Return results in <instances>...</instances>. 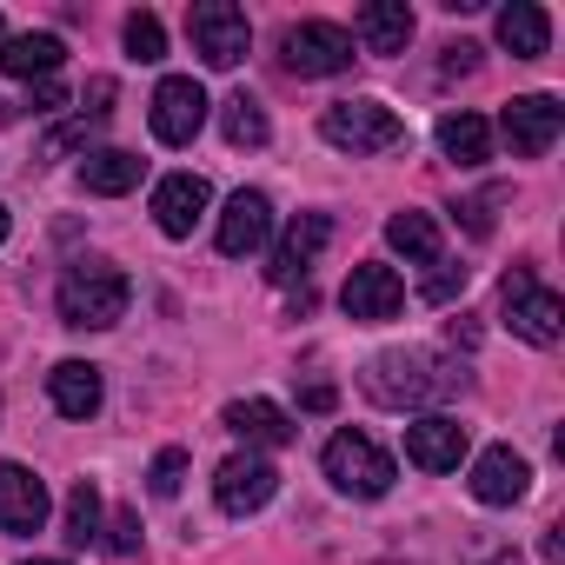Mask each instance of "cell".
I'll return each instance as SVG.
<instances>
[{"instance_id": "cell-32", "label": "cell", "mask_w": 565, "mask_h": 565, "mask_svg": "<svg viewBox=\"0 0 565 565\" xmlns=\"http://www.w3.org/2000/svg\"><path fill=\"white\" fill-rule=\"evenodd\" d=\"M114 552H140V512H114Z\"/></svg>"}, {"instance_id": "cell-5", "label": "cell", "mask_w": 565, "mask_h": 565, "mask_svg": "<svg viewBox=\"0 0 565 565\" xmlns=\"http://www.w3.org/2000/svg\"><path fill=\"white\" fill-rule=\"evenodd\" d=\"M505 327L525 347H558V333H565V300L545 287L532 266H512L505 273Z\"/></svg>"}, {"instance_id": "cell-29", "label": "cell", "mask_w": 565, "mask_h": 565, "mask_svg": "<svg viewBox=\"0 0 565 565\" xmlns=\"http://www.w3.org/2000/svg\"><path fill=\"white\" fill-rule=\"evenodd\" d=\"M180 486H186V452H180V446L153 452V466H147V492H153V499H180Z\"/></svg>"}, {"instance_id": "cell-20", "label": "cell", "mask_w": 565, "mask_h": 565, "mask_svg": "<svg viewBox=\"0 0 565 565\" xmlns=\"http://www.w3.org/2000/svg\"><path fill=\"white\" fill-rule=\"evenodd\" d=\"M353 34L366 54H406L413 41V8L406 0H366V8L353 14Z\"/></svg>"}, {"instance_id": "cell-11", "label": "cell", "mask_w": 565, "mask_h": 565, "mask_svg": "<svg viewBox=\"0 0 565 565\" xmlns=\"http://www.w3.org/2000/svg\"><path fill=\"white\" fill-rule=\"evenodd\" d=\"M499 127H505V140H512L519 160H539V153L558 147V134H565V107H558L552 94H519V100L505 107Z\"/></svg>"}, {"instance_id": "cell-3", "label": "cell", "mask_w": 565, "mask_h": 565, "mask_svg": "<svg viewBox=\"0 0 565 565\" xmlns=\"http://www.w3.org/2000/svg\"><path fill=\"white\" fill-rule=\"evenodd\" d=\"M446 386H452V373H439L433 353H380V360L366 366V393H373L380 406H393V413L426 406V399H439Z\"/></svg>"}, {"instance_id": "cell-36", "label": "cell", "mask_w": 565, "mask_h": 565, "mask_svg": "<svg viewBox=\"0 0 565 565\" xmlns=\"http://www.w3.org/2000/svg\"><path fill=\"white\" fill-rule=\"evenodd\" d=\"M486 565H525V558H519V552H499V558H486Z\"/></svg>"}, {"instance_id": "cell-6", "label": "cell", "mask_w": 565, "mask_h": 565, "mask_svg": "<svg viewBox=\"0 0 565 565\" xmlns=\"http://www.w3.org/2000/svg\"><path fill=\"white\" fill-rule=\"evenodd\" d=\"M186 34H193V54L206 67H239L246 47H253V28H246V14L233 8V0H200V8L186 14Z\"/></svg>"}, {"instance_id": "cell-1", "label": "cell", "mask_w": 565, "mask_h": 565, "mask_svg": "<svg viewBox=\"0 0 565 565\" xmlns=\"http://www.w3.org/2000/svg\"><path fill=\"white\" fill-rule=\"evenodd\" d=\"M127 300H134V279H127L120 266H74V273L61 279V294H54L61 320L81 327V333L120 327V320H127Z\"/></svg>"}, {"instance_id": "cell-26", "label": "cell", "mask_w": 565, "mask_h": 565, "mask_svg": "<svg viewBox=\"0 0 565 565\" xmlns=\"http://www.w3.org/2000/svg\"><path fill=\"white\" fill-rule=\"evenodd\" d=\"M220 127H226L233 147H266V134H273V127H266V107H259L253 94H233L226 114H220Z\"/></svg>"}, {"instance_id": "cell-24", "label": "cell", "mask_w": 565, "mask_h": 565, "mask_svg": "<svg viewBox=\"0 0 565 565\" xmlns=\"http://www.w3.org/2000/svg\"><path fill=\"white\" fill-rule=\"evenodd\" d=\"M439 153L459 160V167H486L492 160V127L479 114H446L439 120Z\"/></svg>"}, {"instance_id": "cell-30", "label": "cell", "mask_w": 565, "mask_h": 565, "mask_svg": "<svg viewBox=\"0 0 565 565\" xmlns=\"http://www.w3.org/2000/svg\"><path fill=\"white\" fill-rule=\"evenodd\" d=\"M433 307H446L452 294H466V266H452V259H433V273H426V287H419Z\"/></svg>"}, {"instance_id": "cell-13", "label": "cell", "mask_w": 565, "mask_h": 565, "mask_svg": "<svg viewBox=\"0 0 565 565\" xmlns=\"http://www.w3.org/2000/svg\"><path fill=\"white\" fill-rule=\"evenodd\" d=\"M206 206H213V186L200 173H167L153 186V226L167 239H193V226L206 220Z\"/></svg>"}, {"instance_id": "cell-16", "label": "cell", "mask_w": 565, "mask_h": 565, "mask_svg": "<svg viewBox=\"0 0 565 565\" xmlns=\"http://www.w3.org/2000/svg\"><path fill=\"white\" fill-rule=\"evenodd\" d=\"M466 426L459 419H446V413H426V419H413L406 426V459L419 466V472H459V459H466Z\"/></svg>"}, {"instance_id": "cell-33", "label": "cell", "mask_w": 565, "mask_h": 565, "mask_svg": "<svg viewBox=\"0 0 565 565\" xmlns=\"http://www.w3.org/2000/svg\"><path fill=\"white\" fill-rule=\"evenodd\" d=\"M28 107H34V114H61V107H67V87H61V81H34V100H28Z\"/></svg>"}, {"instance_id": "cell-22", "label": "cell", "mask_w": 565, "mask_h": 565, "mask_svg": "<svg viewBox=\"0 0 565 565\" xmlns=\"http://www.w3.org/2000/svg\"><path fill=\"white\" fill-rule=\"evenodd\" d=\"M499 47L519 54V61H539L552 47V14L539 8V0H512V8H499Z\"/></svg>"}, {"instance_id": "cell-21", "label": "cell", "mask_w": 565, "mask_h": 565, "mask_svg": "<svg viewBox=\"0 0 565 565\" xmlns=\"http://www.w3.org/2000/svg\"><path fill=\"white\" fill-rule=\"evenodd\" d=\"M67 61V41L61 34H14L8 47H0V74H14V81H54Z\"/></svg>"}, {"instance_id": "cell-35", "label": "cell", "mask_w": 565, "mask_h": 565, "mask_svg": "<svg viewBox=\"0 0 565 565\" xmlns=\"http://www.w3.org/2000/svg\"><path fill=\"white\" fill-rule=\"evenodd\" d=\"M472 67H479V47H472V41L446 47V74H472Z\"/></svg>"}, {"instance_id": "cell-7", "label": "cell", "mask_w": 565, "mask_h": 565, "mask_svg": "<svg viewBox=\"0 0 565 565\" xmlns=\"http://www.w3.org/2000/svg\"><path fill=\"white\" fill-rule=\"evenodd\" d=\"M279 54H287V67L300 81H327V74H347L353 67V34L333 28V21H300V28H287Z\"/></svg>"}, {"instance_id": "cell-8", "label": "cell", "mask_w": 565, "mask_h": 565, "mask_svg": "<svg viewBox=\"0 0 565 565\" xmlns=\"http://www.w3.org/2000/svg\"><path fill=\"white\" fill-rule=\"evenodd\" d=\"M147 120H153V140H160V147H193V134L206 127V87H200L193 74H167V81L153 87Z\"/></svg>"}, {"instance_id": "cell-14", "label": "cell", "mask_w": 565, "mask_h": 565, "mask_svg": "<svg viewBox=\"0 0 565 565\" xmlns=\"http://www.w3.org/2000/svg\"><path fill=\"white\" fill-rule=\"evenodd\" d=\"M327 239H333V220H327V213H300L287 233H279V246H273V259H266V279H273V287H294V279H307V266L327 253Z\"/></svg>"}, {"instance_id": "cell-19", "label": "cell", "mask_w": 565, "mask_h": 565, "mask_svg": "<svg viewBox=\"0 0 565 565\" xmlns=\"http://www.w3.org/2000/svg\"><path fill=\"white\" fill-rule=\"evenodd\" d=\"M47 399H54L61 419H94L100 399H107V380H100V366H87V360H61V366L47 373Z\"/></svg>"}, {"instance_id": "cell-38", "label": "cell", "mask_w": 565, "mask_h": 565, "mask_svg": "<svg viewBox=\"0 0 565 565\" xmlns=\"http://www.w3.org/2000/svg\"><path fill=\"white\" fill-rule=\"evenodd\" d=\"M21 565H67V558H21Z\"/></svg>"}, {"instance_id": "cell-2", "label": "cell", "mask_w": 565, "mask_h": 565, "mask_svg": "<svg viewBox=\"0 0 565 565\" xmlns=\"http://www.w3.org/2000/svg\"><path fill=\"white\" fill-rule=\"evenodd\" d=\"M320 134H327V147H340V153H393V147H406V120L386 107V100H340V107H327L320 114Z\"/></svg>"}, {"instance_id": "cell-25", "label": "cell", "mask_w": 565, "mask_h": 565, "mask_svg": "<svg viewBox=\"0 0 565 565\" xmlns=\"http://www.w3.org/2000/svg\"><path fill=\"white\" fill-rule=\"evenodd\" d=\"M386 246H393V253H406V259H419V266H433V259H439V220L406 206V213H393V220H386Z\"/></svg>"}, {"instance_id": "cell-9", "label": "cell", "mask_w": 565, "mask_h": 565, "mask_svg": "<svg viewBox=\"0 0 565 565\" xmlns=\"http://www.w3.org/2000/svg\"><path fill=\"white\" fill-rule=\"evenodd\" d=\"M340 307H347V320H360V327H380V320H393V313L406 307V279H399L393 266L366 259V266H353V273H347Z\"/></svg>"}, {"instance_id": "cell-17", "label": "cell", "mask_w": 565, "mask_h": 565, "mask_svg": "<svg viewBox=\"0 0 565 565\" xmlns=\"http://www.w3.org/2000/svg\"><path fill=\"white\" fill-rule=\"evenodd\" d=\"M525 492H532V466L512 446H486L472 459V499L479 505H519Z\"/></svg>"}, {"instance_id": "cell-31", "label": "cell", "mask_w": 565, "mask_h": 565, "mask_svg": "<svg viewBox=\"0 0 565 565\" xmlns=\"http://www.w3.org/2000/svg\"><path fill=\"white\" fill-rule=\"evenodd\" d=\"M94 127H100V120H87V114H81V120H67V127H54V134H47V147H41V160H61V153H74V147H87V134H94Z\"/></svg>"}, {"instance_id": "cell-10", "label": "cell", "mask_w": 565, "mask_h": 565, "mask_svg": "<svg viewBox=\"0 0 565 565\" xmlns=\"http://www.w3.org/2000/svg\"><path fill=\"white\" fill-rule=\"evenodd\" d=\"M273 492H279V472H273V459H259V452H233V459H220V472H213V499H220V512H233V519L259 512Z\"/></svg>"}, {"instance_id": "cell-12", "label": "cell", "mask_w": 565, "mask_h": 565, "mask_svg": "<svg viewBox=\"0 0 565 565\" xmlns=\"http://www.w3.org/2000/svg\"><path fill=\"white\" fill-rule=\"evenodd\" d=\"M47 512H54V499H47L41 472H28V466H14V459H0V532L28 539V532L47 525Z\"/></svg>"}, {"instance_id": "cell-15", "label": "cell", "mask_w": 565, "mask_h": 565, "mask_svg": "<svg viewBox=\"0 0 565 565\" xmlns=\"http://www.w3.org/2000/svg\"><path fill=\"white\" fill-rule=\"evenodd\" d=\"M266 233H273V200L259 193V186H239L233 200H226V213H220V253L226 259H246V253H259L266 246Z\"/></svg>"}, {"instance_id": "cell-4", "label": "cell", "mask_w": 565, "mask_h": 565, "mask_svg": "<svg viewBox=\"0 0 565 565\" xmlns=\"http://www.w3.org/2000/svg\"><path fill=\"white\" fill-rule=\"evenodd\" d=\"M320 466H327V479H333L347 499H386L393 479H399V466H393L366 433H333L327 452H320Z\"/></svg>"}, {"instance_id": "cell-28", "label": "cell", "mask_w": 565, "mask_h": 565, "mask_svg": "<svg viewBox=\"0 0 565 565\" xmlns=\"http://www.w3.org/2000/svg\"><path fill=\"white\" fill-rule=\"evenodd\" d=\"M127 54L134 61H167V28H160V14H127Z\"/></svg>"}, {"instance_id": "cell-27", "label": "cell", "mask_w": 565, "mask_h": 565, "mask_svg": "<svg viewBox=\"0 0 565 565\" xmlns=\"http://www.w3.org/2000/svg\"><path fill=\"white\" fill-rule=\"evenodd\" d=\"M94 539H100V486L81 479L67 492V545H94Z\"/></svg>"}, {"instance_id": "cell-18", "label": "cell", "mask_w": 565, "mask_h": 565, "mask_svg": "<svg viewBox=\"0 0 565 565\" xmlns=\"http://www.w3.org/2000/svg\"><path fill=\"white\" fill-rule=\"evenodd\" d=\"M220 426H226L233 439H246V452H253V446H294V413L273 406V399H233V406L220 413Z\"/></svg>"}, {"instance_id": "cell-34", "label": "cell", "mask_w": 565, "mask_h": 565, "mask_svg": "<svg viewBox=\"0 0 565 565\" xmlns=\"http://www.w3.org/2000/svg\"><path fill=\"white\" fill-rule=\"evenodd\" d=\"M300 406H307V413H333V406H340V393H333L327 380H313V386L300 393Z\"/></svg>"}, {"instance_id": "cell-37", "label": "cell", "mask_w": 565, "mask_h": 565, "mask_svg": "<svg viewBox=\"0 0 565 565\" xmlns=\"http://www.w3.org/2000/svg\"><path fill=\"white\" fill-rule=\"evenodd\" d=\"M8 226H14V213H8V206H0V239H8Z\"/></svg>"}, {"instance_id": "cell-23", "label": "cell", "mask_w": 565, "mask_h": 565, "mask_svg": "<svg viewBox=\"0 0 565 565\" xmlns=\"http://www.w3.org/2000/svg\"><path fill=\"white\" fill-rule=\"evenodd\" d=\"M81 186L87 193H134L140 186V153H127V147H100V153H87L81 160Z\"/></svg>"}]
</instances>
